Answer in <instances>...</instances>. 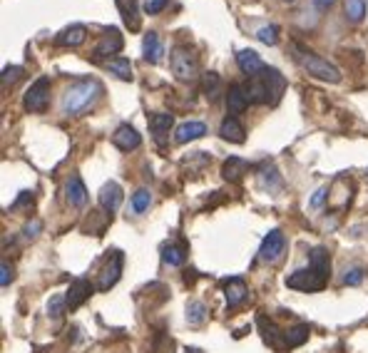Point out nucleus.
I'll list each match as a JSON object with an SVG mask.
<instances>
[{"label": "nucleus", "mask_w": 368, "mask_h": 353, "mask_svg": "<svg viewBox=\"0 0 368 353\" xmlns=\"http://www.w3.org/2000/svg\"><path fill=\"white\" fill-rule=\"evenodd\" d=\"M169 5V0H142V10L147 15H157L162 13L164 8Z\"/></svg>", "instance_id": "nucleus-38"}, {"label": "nucleus", "mask_w": 368, "mask_h": 353, "mask_svg": "<svg viewBox=\"0 0 368 353\" xmlns=\"http://www.w3.org/2000/svg\"><path fill=\"white\" fill-rule=\"evenodd\" d=\"M172 125H174V117L169 112H154L152 117H149V132H152L154 142L162 144L164 139H167Z\"/></svg>", "instance_id": "nucleus-20"}, {"label": "nucleus", "mask_w": 368, "mask_h": 353, "mask_svg": "<svg viewBox=\"0 0 368 353\" xmlns=\"http://www.w3.org/2000/svg\"><path fill=\"white\" fill-rule=\"evenodd\" d=\"M219 137L226 139V142H231V144H244L246 130L236 117H226L224 122L219 125Z\"/></svg>", "instance_id": "nucleus-21"}, {"label": "nucleus", "mask_w": 368, "mask_h": 353, "mask_svg": "<svg viewBox=\"0 0 368 353\" xmlns=\"http://www.w3.org/2000/svg\"><path fill=\"white\" fill-rule=\"evenodd\" d=\"M65 199H68V204L75 206V209L88 204V186L80 179V174H73L65 181Z\"/></svg>", "instance_id": "nucleus-14"}, {"label": "nucleus", "mask_w": 368, "mask_h": 353, "mask_svg": "<svg viewBox=\"0 0 368 353\" xmlns=\"http://www.w3.org/2000/svg\"><path fill=\"white\" fill-rule=\"evenodd\" d=\"M169 70L179 83H196L199 78V60L186 45H174L169 53Z\"/></svg>", "instance_id": "nucleus-4"}, {"label": "nucleus", "mask_w": 368, "mask_h": 353, "mask_svg": "<svg viewBox=\"0 0 368 353\" xmlns=\"http://www.w3.org/2000/svg\"><path fill=\"white\" fill-rule=\"evenodd\" d=\"M261 186L264 189H269V191H276V189H281L284 186V181H281V176L279 172H276V167L271 162H264V167H261Z\"/></svg>", "instance_id": "nucleus-30"}, {"label": "nucleus", "mask_w": 368, "mask_h": 353, "mask_svg": "<svg viewBox=\"0 0 368 353\" xmlns=\"http://www.w3.org/2000/svg\"><path fill=\"white\" fill-rule=\"evenodd\" d=\"M236 65H239V70L244 75H249V78H256V75H261L266 70L264 60L259 58V53L256 50H239L236 53Z\"/></svg>", "instance_id": "nucleus-13"}, {"label": "nucleus", "mask_w": 368, "mask_h": 353, "mask_svg": "<svg viewBox=\"0 0 368 353\" xmlns=\"http://www.w3.org/2000/svg\"><path fill=\"white\" fill-rule=\"evenodd\" d=\"M112 144L117 149H122V152H132V149H137L142 144V135L132 125H120L112 135Z\"/></svg>", "instance_id": "nucleus-10"}, {"label": "nucleus", "mask_w": 368, "mask_h": 353, "mask_svg": "<svg viewBox=\"0 0 368 353\" xmlns=\"http://www.w3.org/2000/svg\"><path fill=\"white\" fill-rule=\"evenodd\" d=\"M125 48V38L117 28L105 30V35L100 38V43L95 45V60L100 58H110V55H120Z\"/></svg>", "instance_id": "nucleus-9"}, {"label": "nucleus", "mask_w": 368, "mask_h": 353, "mask_svg": "<svg viewBox=\"0 0 368 353\" xmlns=\"http://www.w3.org/2000/svg\"><path fill=\"white\" fill-rule=\"evenodd\" d=\"M334 3H336V0H314V5L321 10V13H324V10H331V8H334Z\"/></svg>", "instance_id": "nucleus-43"}, {"label": "nucleus", "mask_w": 368, "mask_h": 353, "mask_svg": "<svg viewBox=\"0 0 368 353\" xmlns=\"http://www.w3.org/2000/svg\"><path fill=\"white\" fill-rule=\"evenodd\" d=\"M33 204V191H20L18 199L10 204V211H18V209H28V206Z\"/></svg>", "instance_id": "nucleus-39"}, {"label": "nucleus", "mask_w": 368, "mask_h": 353, "mask_svg": "<svg viewBox=\"0 0 368 353\" xmlns=\"http://www.w3.org/2000/svg\"><path fill=\"white\" fill-rule=\"evenodd\" d=\"M23 73H25V70L20 68V65H5V68H3V78H0V80H3V88H8V85L13 88V85L18 83L20 78H23Z\"/></svg>", "instance_id": "nucleus-36"}, {"label": "nucleus", "mask_w": 368, "mask_h": 353, "mask_svg": "<svg viewBox=\"0 0 368 353\" xmlns=\"http://www.w3.org/2000/svg\"><path fill=\"white\" fill-rule=\"evenodd\" d=\"M98 289V286H93L88 279H75L73 284H70L68 294H65V301H68V309L75 311L78 306H83L85 301L93 296V291Z\"/></svg>", "instance_id": "nucleus-11"}, {"label": "nucleus", "mask_w": 368, "mask_h": 353, "mask_svg": "<svg viewBox=\"0 0 368 353\" xmlns=\"http://www.w3.org/2000/svg\"><path fill=\"white\" fill-rule=\"evenodd\" d=\"M48 105H50V78L43 75V78H38L28 88V93L23 98V107L28 112H45Z\"/></svg>", "instance_id": "nucleus-7"}, {"label": "nucleus", "mask_w": 368, "mask_h": 353, "mask_svg": "<svg viewBox=\"0 0 368 353\" xmlns=\"http://www.w3.org/2000/svg\"><path fill=\"white\" fill-rule=\"evenodd\" d=\"M122 266H125V256L122 251L112 249L105 254V266L100 271V279H98V291H110L115 284L120 281L122 276Z\"/></svg>", "instance_id": "nucleus-6"}, {"label": "nucleus", "mask_w": 368, "mask_h": 353, "mask_svg": "<svg viewBox=\"0 0 368 353\" xmlns=\"http://www.w3.org/2000/svg\"><path fill=\"white\" fill-rule=\"evenodd\" d=\"M309 334L311 329L306 324H296L291 326V329H286V349H299V346H304L306 341H309Z\"/></svg>", "instance_id": "nucleus-26"}, {"label": "nucleus", "mask_w": 368, "mask_h": 353, "mask_svg": "<svg viewBox=\"0 0 368 353\" xmlns=\"http://www.w3.org/2000/svg\"><path fill=\"white\" fill-rule=\"evenodd\" d=\"M142 55H144V60H147V63H152V65H157L159 60H162L164 48H162V40H159V35L154 33V30H149V33L144 35V40H142Z\"/></svg>", "instance_id": "nucleus-22"}, {"label": "nucleus", "mask_w": 368, "mask_h": 353, "mask_svg": "<svg viewBox=\"0 0 368 353\" xmlns=\"http://www.w3.org/2000/svg\"><path fill=\"white\" fill-rule=\"evenodd\" d=\"M15 279V274H13V264H8V259H3V264H0V286H8L10 281Z\"/></svg>", "instance_id": "nucleus-40"}, {"label": "nucleus", "mask_w": 368, "mask_h": 353, "mask_svg": "<svg viewBox=\"0 0 368 353\" xmlns=\"http://www.w3.org/2000/svg\"><path fill=\"white\" fill-rule=\"evenodd\" d=\"M162 261L167 266H182L184 264V246L182 244H164Z\"/></svg>", "instance_id": "nucleus-31"}, {"label": "nucleus", "mask_w": 368, "mask_h": 353, "mask_svg": "<svg viewBox=\"0 0 368 353\" xmlns=\"http://www.w3.org/2000/svg\"><path fill=\"white\" fill-rule=\"evenodd\" d=\"M249 98H246V90L244 85L234 83L229 85V90H226V112L231 115V117H236V115H241L246 107H249Z\"/></svg>", "instance_id": "nucleus-16"}, {"label": "nucleus", "mask_w": 368, "mask_h": 353, "mask_svg": "<svg viewBox=\"0 0 368 353\" xmlns=\"http://www.w3.org/2000/svg\"><path fill=\"white\" fill-rule=\"evenodd\" d=\"M326 196H329V189L326 186H319V189L314 191V196H311V209H321L324 206V201H326Z\"/></svg>", "instance_id": "nucleus-42"}, {"label": "nucleus", "mask_w": 368, "mask_h": 353, "mask_svg": "<svg viewBox=\"0 0 368 353\" xmlns=\"http://www.w3.org/2000/svg\"><path fill=\"white\" fill-rule=\"evenodd\" d=\"M85 40H88V28L83 23L68 25L55 35V45H60V48H80Z\"/></svg>", "instance_id": "nucleus-12"}, {"label": "nucleus", "mask_w": 368, "mask_h": 353, "mask_svg": "<svg viewBox=\"0 0 368 353\" xmlns=\"http://www.w3.org/2000/svg\"><path fill=\"white\" fill-rule=\"evenodd\" d=\"M219 85H221V80H219V75H216V73H206L204 80H201V90H204V95L209 100L216 98V93H219Z\"/></svg>", "instance_id": "nucleus-35"}, {"label": "nucleus", "mask_w": 368, "mask_h": 353, "mask_svg": "<svg viewBox=\"0 0 368 353\" xmlns=\"http://www.w3.org/2000/svg\"><path fill=\"white\" fill-rule=\"evenodd\" d=\"M364 279H366V269H364V266H354V269H346L344 284L346 286H359Z\"/></svg>", "instance_id": "nucleus-37"}, {"label": "nucleus", "mask_w": 368, "mask_h": 353, "mask_svg": "<svg viewBox=\"0 0 368 353\" xmlns=\"http://www.w3.org/2000/svg\"><path fill=\"white\" fill-rule=\"evenodd\" d=\"M65 311H68V301H65V296L63 294H55L53 299L48 301V316L58 321L60 316L65 314Z\"/></svg>", "instance_id": "nucleus-33"}, {"label": "nucleus", "mask_w": 368, "mask_h": 353, "mask_svg": "<svg viewBox=\"0 0 368 353\" xmlns=\"http://www.w3.org/2000/svg\"><path fill=\"white\" fill-rule=\"evenodd\" d=\"M284 75L274 68H266L264 73L256 75V78H249V83L244 85L246 98H249L251 105H276L281 100V95H284Z\"/></svg>", "instance_id": "nucleus-2"}, {"label": "nucleus", "mask_w": 368, "mask_h": 353, "mask_svg": "<svg viewBox=\"0 0 368 353\" xmlns=\"http://www.w3.org/2000/svg\"><path fill=\"white\" fill-rule=\"evenodd\" d=\"M130 204H132L135 214H144V211L149 209V204H152V191L142 186V189H137L132 194V201H130Z\"/></svg>", "instance_id": "nucleus-32"}, {"label": "nucleus", "mask_w": 368, "mask_h": 353, "mask_svg": "<svg viewBox=\"0 0 368 353\" xmlns=\"http://www.w3.org/2000/svg\"><path fill=\"white\" fill-rule=\"evenodd\" d=\"M40 231H43V221H40V219H30L28 224H25V229H23V236H25V239H35Z\"/></svg>", "instance_id": "nucleus-41"}, {"label": "nucleus", "mask_w": 368, "mask_h": 353, "mask_svg": "<svg viewBox=\"0 0 368 353\" xmlns=\"http://www.w3.org/2000/svg\"><path fill=\"white\" fill-rule=\"evenodd\" d=\"M224 296H226V309H236L249 299V286L244 279H229L224 284Z\"/></svg>", "instance_id": "nucleus-17"}, {"label": "nucleus", "mask_w": 368, "mask_h": 353, "mask_svg": "<svg viewBox=\"0 0 368 353\" xmlns=\"http://www.w3.org/2000/svg\"><path fill=\"white\" fill-rule=\"evenodd\" d=\"M186 353H201L199 349H191V351H186Z\"/></svg>", "instance_id": "nucleus-44"}, {"label": "nucleus", "mask_w": 368, "mask_h": 353, "mask_svg": "<svg viewBox=\"0 0 368 353\" xmlns=\"http://www.w3.org/2000/svg\"><path fill=\"white\" fill-rule=\"evenodd\" d=\"M246 172H249V162H244L241 157H229L221 164V176L226 181H239Z\"/></svg>", "instance_id": "nucleus-25"}, {"label": "nucleus", "mask_w": 368, "mask_h": 353, "mask_svg": "<svg viewBox=\"0 0 368 353\" xmlns=\"http://www.w3.org/2000/svg\"><path fill=\"white\" fill-rule=\"evenodd\" d=\"M256 40L264 45H276L279 43V28H276V25H261V28L256 30Z\"/></svg>", "instance_id": "nucleus-34"}, {"label": "nucleus", "mask_w": 368, "mask_h": 353, "mask_svg": "<svg viewBox=\"0 0 368 353\" xmlns=\"http://www.w3.org/2000/svg\"><path fill=\"white\" fill-rule=\"evenodd\" d=\"M115 3H117L125 25L130 30H140V25H142V20H140V0H115Z\"/></svg>", "instance_id": "nucleus-23"}, {"label": "nucleus", "mask_w": 368, "mask_h": 353, "mask_svg": "<svg viewBox=\"0 0 368 353\" xmlns=\"http://www.w3.org/2000/svg\"><path fill=\"white\" fill-rule=\"evenodd\" d=\"M204 135H206V125L196 122V120H189V122H182L174 130V142L186 144V142H194V139L204 137Z\"/></svg>", "instance_id": "nucleus-19"}, {"label": "nucleus", "mask_w": 368, "mask_h": 353, "mask_svg": "<svg viewBox=\"0 0 368 353\" xmlns=\"http://www.w3.org/2000/svg\"><path fill=\"white\" fill-rule=\"evenodd\" d=\"M291 53H294V63L299 65L304 73H309L311 78L324 80V83H331V85L341 83V70L336 68L334 63L324 60L321 55L311 53V50H306L304 45H299V43L291 45Z\"/></svg>", "instance_id": "nucleus-3"}, {"label": "nucleus", "mask_w": 368, "mask_h": 353, "mask_svg": "<svg viewBox=\"0 0 368 353\" xmlns=\"http://www.w3.org/2000/svg\"><path fill=\"white\" fill-rule=\"evenodd\" d=\"M206 319H209V309H206L204 301H189L186 304V324L191 326V329H199V326L206 324Z\"/></svg>", "instance_id": "nucleus-24"}, {"label": "nucleus", "mask_w": 368, "mask_h": 353, "mask_svg": "<svg viewBox=\"0 0 368 353\" xmlns=\"http://www.w3.org/2000/svg\"><path fill=\"white\" fill-rule=\"evenodd\" d=\"M281 3H289L291 5V3H296V0H281Z\"/></svg>", "instance_id": "nucleus-45"}, {"label": "nucleus", "mask_w": 368, "mask_h": 353, "mask_svg": "<svg viewBox=\"0 0 368 353\" xmlns=\"http://www.w3.org/2000/svg\"><path fill=\"white\" fill-rule=\"evenodd\" d=\"M326 284H329V276L319 274V271L311 269V266L296 269L294 274L286 276V286L296 291H304V294H316V291L326 289Z\"/></svg>", "instance_id": "nucleus-5"}, {"label": "nucleus", "mask_w": 368, "mask_h": 353, "mask_svg": "<svg viewBox=\"0 0 368 353\" xmlns=\"http://www.w3.org/2000/svg\"><path fill=\"white\" fill-rule=\"evenodd\" d=\"M344 15L351 25L364 23L366 18V0H344Z\"/></svg>", "instance_id": "nucleus-29"}, {"label": "nucleus", "mask_w": 368, "mask_h": 353, "mask_svg": "<svg viewBox=\"0 0 368 353\" xmlns=\"http://www.w3.org/2000/svg\"><path fill=\"white\" fill-rule=\"evenodd\" d=\"M309 266H311V269L319 271V274L329 276V271H331L329 251H326L324 246H316V249H311V254H309Z\"/></svg>", "instance_id": "nucleus-27"}, {"label": "nucleus", "mask_w": 368, "mask_h": 353, "mask_svg": "<svg viewBox=\"0 0 368 353\" xmlns=\"http://www.w3.org/2000/svg\"><path fill=\"white\" fill-rule=\"evenodd\" d=\"M122 186L117 184V181H105L102 184V189H100V206H102L105 211H117L120 209V204H122Z\"/></svg>", "instance_id": "nucleus-15"}, {"label": "nucleus", "mask_w": 368, "mask_h": 353, "mask_svg": "<svg viewBox=\"0 0 368 353\" xmlns=\"http://www.w3.org/2000/svg\"><path fill=\"white\" fill-rule=\"evenodd\" d=\"M107 70L115 75V78L125 80V83H132V63H130L127 58H112L107 60Z\"/></svg>", "instance_id": "nucleus-28"}, {"label": "nucleus", "mask_w": 368, "mask_h": 353, "mask_svg": "<svg viewBox=\"0 0 368 353\" xmlns=\"http://www.w3.org/2000/svg\"><path fill=\"white\" fill-rule=\"evenodd\" d=\"M256 324H259L261 334H264V341L269 346H274V349H286V331H281L279 326L274 324L271 319H266V316H259L256 319Z\"/></svg>", "instance_id": "nucleus-18"}, {"label": "nucleus", "mask_w": 368, "mask_h": 353, "mask_svg": "<svg viewBox=\"0 0 368 353\" xmlns=\"http://www.w3.org/2000/svg\"><path fill=\"white\" fill-rule=\"evenodd\" d=\"M102 95V83L95 78H83L78 83H73L65 90L63 98V112L68 117H80L83 112H88L90 107H95V102Z\"/></svg>", "instance_id": "nucleus-1"}, {"label": "nucleus", "mask_w": 368, "mask_h": 353, "mask_svg": "<svg viewBox=\"0 0 368 353\" xmlns=\"http://www.w3.org/2000/svg\"><path fill=\"white\" fill-rule=\"evenodd\" d=\"M284 251H286L284 231L271 229L269 234L264 236L261 246H259V261H264V264H274V261H279L281 256H284Z\"/></svg>", "instance_id": "nucleus-8"}]
</instances>
